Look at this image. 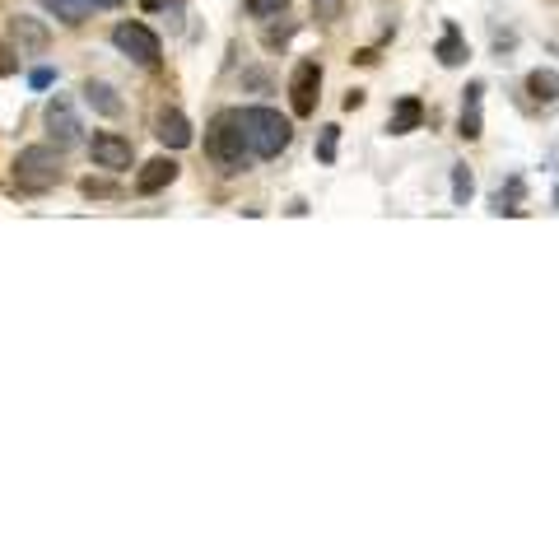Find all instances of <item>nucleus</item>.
<instances>
[{
	"label": "nucleus",
	"mask_w": 559,
	"mask_h": 559,
	"mask_svg": "<svg viewBox=\"0 0 559 559\" xmlns=\"http://www.w3.org/2000/svg\"><path fill=\"white\" fill-rule=\"evenodd\" d=\"M84 103L94 112H103V117H122V98H117V89L103 80H89L84 84Z\"/></svg>",
	"instance_id": "15"
},
{
	"label": "nucleus",
	"mask_w": 559,
	"mask_h": 559,
	"mask_svg": "<svg viewBox=\"0 0 559 559\" xmlns=\"http://www.w3.org/2000/svg\"><path fill=\"white\" fill-rule=\"evenodd\" d=\"M434 56H438V66H448V70L466 66V56H471V47H466V38H462V28L452 24V19L443 24V38H438Z\"/></svg>",
	"instance_id": "12"
},
{
	"label": "nucleus",
	"mask_w": 559,
	"mask_h": 559,
	"mask_svg": "<svg viewBox=\"0 0 559 559\" xmlns=\"http://www.w3.org/2000/svg\"><path fill=\"white\" fill-rule=\"evenodd\" d=\"M336 145H341V126H322V140H317V159H322V164H336Z\"/></svg>",
	"instance_id": "19"
},
{
	"label": "nucleus",
	"mask_w": 559,
	"mask_h": 559,
	"mask_svg": "<svg viewBox=\"0 0 559 559\" xmlns=\"http://www.w3.org/2000/svg\"><path fill=\"white\" fill-rule=\"evenodd\" d=\"M205 154H210V164H215L219 173H247L252 150H247L238 112H215V122H210V131H205Z\"/></svg>",
	"instance_id": "1"
},
{
	"label": "nucleus",
	"mask_w": 559,
	"mask_h": 559,
	"mask_svg": "<svg viewBox=\"0 0 559 559\" xmlns=\"http://www.w3.org/2000/svg\"><path fill=\"white\" fill-rule=\"evenodd\" d=\"M420 122H424V103L420 98H396V108H392V117H387V136H410V131H420Z\"/></svg>",
	"instance_id": "13"
},
{
	"label": "nucleus",
	"mask_w": 559,
	"mask_h": 559,
	"mask_svg": "<svg viewBox=\"0 0 559 559\" xmlns=\"http://www.w3.org/2000/svg\"><path fill=\"white\" fill-rule=\"evenodd\" d=\"M154 136H159V145H168V150H187L191 145V122L182 117L178 108H164L159 117H154Z\"/></svg>",
	"instance_id": "9"
},
{
	"label": "nucleus",
	"mask_w": 559,
	"mask_h": 559,
	"mask_svg": "<svg viewBox=\"0 0 559 559\" xmlns=\"http://www.w3.org/2000/svg\"><path fill=\"white\" fill-rule=\"evenodd\" d=\"M527 98H532L536 108H555L559 103V70L536 66L532 75H527Z\"/></svg>",
	"instance_id": "14"
},
{
	"label": "nucleus",
	"mask_w": 559,
	"mask_h": 559,
	"mask_svg": "<svg viewBox=\"0 0 559 559\" xmlns=\"http://www.w3.org/2000/svg\"><path fill=\"white\" fill-rule=\"evenodd\" d=\"M84 196H89V201H108V196H117V187H112V182H98V178H84Z\"/></svg>",
	"instance_id": "22"
},
{
	"label": "nucleus",
	"mask_w": 559,
	"mask_h": 559,
	"mask_svg": "<svg viewBox=\"0 0 559 559\" xmlns=\"http://www.w3.org/2000/svg\"><path fill=\"white\" fill-rule=\"evenodd\" d=\"M112 42H117V52L131 56V61L145 66V70H154L159 61H164V42L154 38L145 24H136V19H126V24L112 28Z\"/></svg>",
	"instance_id": "4"
},
{
	"label": "nucleus",
	"mask_w": 559,
	"mask_h": 559,
	"mask_svg": "<svg viewBox=\"0 0 559 559\" xmlns=\"http://www.w3.org/2000/svg\"><path fill=\"white\" fill-rule=\"evenodd\" d=\"M522 196H527V182H522V178H508V187L494 191V215H518V210H522Z\"/></svg>",
	"instance_id": "16"
},
{
	"label": "nucleus",
	"mask_w": 559,
	"mask_h": 559,
	"mask_svg": "<svg viewBox=\"0 0 559 559\" xmlns=\"http://www.w3.org/2000/svg\"><path fill=\"white\" fill-rule=\"evenodd\" d=\"M19 70V56H14V47H0V75H14Z\"/></svg>",
	"instance_id": "23"
},
{
	"label": "nucleus",
	"mask_w": 559,
	"mask_h": 559,
	"mask_svg": "<svg viewBox=\"0 0 559 559\" xmlns=\"http://www.w3.org/2000/svg\"><path fill=\"white\" fill-rule=\"evenodd\" d=\"M61 178H66V168H61V150H52V145H28L14 159V187L28 196H47L52 187H61Z\"/></svg>",
	"instance_id": "3"
},
{
	"label": "nucleus",
	"mask_w": 559,
	"mask_h": 559,
	"mask_svg": "<svg viewBox=\"0 0 559 559\" xmlns=\"http://www.w3.org/2000/svg\"><path fill=\"white\" fill-rule=\"evenodd\" d=\"M317 98H322V61L317 56H303L294 66V80H289V103H294V117H313Z\"/></svg>",
	"instance_id": "5"
},
{
	"label": "nucleus",
	"mask_w": 559,
	"mask_h": 559,
	"mask_svg": "<svg viewBox=\"0 0 559 559\" xmlns=\"http://www.w3.org/2000/svg\"><path fill=\"white\" fill-rule=\"evenodd\" d=\"M89 154H94V164L108 168V173H122V168H131V159H136L131 140L117 136V131H98V136L89 140Z\"/></svg>",
	"instance_id": "6"
},
{
	"label": "nucleus",
	"mask_w": 559,
	"mask_h": 559,
	"mask_svg": "<svg viewBox=\"0 0 559 559\" xmlns=\"http://www.w3.org/2000/svg\"><path fill=\"white\" fill-rule=\"evenodd\" d=\"M52 80H56L52 70H33V75H28V84H33V89H47Z\"/></svg>",
	"instance_id": "24"
},
{
	"label": "nucleus",
	"mask_w": 559,
	"mask_h": 559,
	"mask_svg": "<svg viewBox=\"0 0 559 559\" xmlns=\"http://www.w3.org/2000/svg\"><path fill=\"white\" fill-rule=\"evenodd\" d=\"M238 122H243V136H247L252 159H275V154H285L289 140H294L289 117H280L275 108H243L238 112Z\"/></svg>",
	"instance_id": "2"
},
{
	"label": "nucleus",
	"mask_w": 559,
	"mask_h": 559,
	"mask_svg": "<svg viewBox=\"0 0 559 559\" xmlns=\"http://www.w3.org/2000/svg\"><path fill=\"white\" fill-rule=\"evenodd\" d=\"M457 136H462V140H480V136H485V84H480V80H471V84L462 89Z\"/></svg>",
	"instance_id": "8"
},
{
	"label": "nucleus",
	"mask_w": 559,
	"mask_h": 559,
	"mask_svg": "<svg viewBox=\"0 0 559 559\" xmlns=\"http://www.w3.org/2000/svg\"><path fill=\"white\" fill-rule=\"evenodd\" d=\"M355 108H364V94H359V89H350V94H345V112H355Z\"/></svg>",
	"instance_id": "25"
},
{
	"label": "nucleus",
	"mask_w": 559,
	"mask_h": 559,
	"mask_svg": "<svg viewBox=\"0 0 559 559\" xmlns=\"http://www.w3.org/2000/svg\"><path fill=\"white\" fill-rule=\"evenodd\" d=\"M89 5H103V10H112V5H122V0H89Z\"/></svg>",
	"instance_id": "26"
},
{
	"label": "nucleus",
	"mask_w": 559,
	"mask_h": 559,
	"mask_svg": "<svg viewBox=\"0 0 559 559\" xmlns=\"http://www.w3.org/2000/svg\"><path fill=\"white\" fill-rule=\"evenodd\" d=\"M471 196H476V178L466 164H457L452 168V205H471Z\"/></svg>",
	"instance_id": "18"
},
{
	"label": "nucleus",
	"mask_w": 559,
	"mask_h": 559,
	"mask_svg": "<svg viewBox=\"0 0 559 559\" xmlns=\"http://www.w3.org/2000/svg\"><path fill=\"white\" fill-rule=\"evenodd\" d=\"M289 0H247V14L252 19H275V14H285Z\"/></svg>",
	"instance_id": "20"
},
{
	"label": "nucleus",
	"mask_w": 559,
	"mask_h": 559,
	"mask_svg": "<svg viewBox=\"0 0 559 559\" xmlns=\"http://www.w3.org/2000/svg\"><path fill=\"white\" fill-rule=\"evenodd\" d=\"M42 5H47V10H52L61 24H70V28L84 24V19H89V10H94L89 0H42Z\"/></svg>",
	"instance_id": "17"
},
{
	"label": "nucleus",
	"mask_w": 559,
	"mask_h": 559,
	"mask_svg": "<svg viewBox=\"0 0 559 559\" xmlns=\"http://www.w3.org/2000/svg\"><path fill=\"white\" fill-rule=\"evenodd\" d=\"M313 14L322 19V24H336L345 14V0H313Z\"/></svg>",
	"instance_id": "21"
},
{
	"label": "nucleus",
	"mask_w": 559,
	"mask_h": 559,
	"mask_svg": "<svg viewBox=\"0 0 559 559\" xmlns=\"http://www.w3.org/2000/svg\"><path fill=\"white\" fill-rule=\"evenodd\" d=\"M173 178H178V164H173L168 154H159V159H150V164L136 173V191L140 196H154V191H164Z\"/></svg>",
	"instance_id": "11"
},
{
	"label": "nucleus",
	"mask_w": 559,
	"mask_h": 559,
	"mask_svg": "<svg viewBox=\"0 0 559 559\" xmlns=\"http://www.w3.org/2000/svg\"><path fill=\"white\" fill-rule=\"evenodd\" d=\"M47 131H52L56 150H75V145L84 140V126H80V117H75V108H70L66 98H52V103H47Z\"/></svg>",
	"instance_id": "7"
},
{
	"label": "nucleus",
	"mask_w": 559,
	"mask_h": 559,
	"mask_svg": "<svg viewBox=\"0 0 559 559\" xmlns=\"http://www.w3.org/2000/svg\"><path fill=\"white\" fill-rule=\"evenodd\" d=\"M10 42H19V56H24V52H47L52 33H47V24H42V19L19 14V19H10Z\"/></svg>",
	"instance_id": "10"
}]
</instances>
